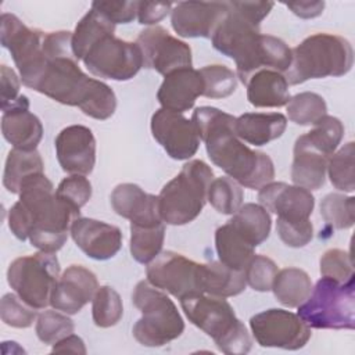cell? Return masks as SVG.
Here are the masks:
<instances>
[{
    "label": "cell",
    "instance_id": "22",
    "mask_svg": "<svg viewBox=\"0 0 355 355\" xmlns=\"http://www.w3.org/2000/svg\"><path fill=\"white\" fill-rule=\"evenodd\" d=\"M1 132L4 139L19 150H36L43 136L40 119L29 111V100L19 96L1 110Z\"/></svg>",
    "mask_w": 355,
    "mask_h": 355
},
{
    "label": "cell",
    "instance_id": "35",
    "mask_svg": "<svg viewBox=\"0 0 355 355\" xmlns=\"http://www.w3.org/2000/svg\"><path fill=\"white\" fill-rule=\"evenodd\" d=\"M288 119L297 125H313L327 115V105L322 96L312 92H302L290 97L286 104Z\"/></svg>",
    "mask_w": 355,
    "mask_h": 355
},
{
    "label": "cell",
    "instance_id": "17",
    "mask_svg": "<svg viewBox=\"0 0 355 355\" xmlns=\"http://www.w3.org/2000/svg\"><path fill=\"white\" fill-rule=\"evenodd\" d=\"M226 12L227 1H180L171 11V24L182 37H212Z\"/></svg>",
    "mask_w": 355,
    "mask_h": 355
},
{
    "label": "cell",
    "instance_id": "37",
    "mask_svg": "<svg viewBox=\"0 0 355 355\" xmlns=\"http://www.w3.org/2000/svg\"><path fill=\"white\" fill-rule=\"evenodd\" d=\"M243 198L241 184L229 176H220L211 182L207 200L219 214L233 215L243 205Z\"/></svg>",
    "mask_w": 355,
    "mask_h": 355
},
{
    "label": "cell",
    "instance_id": "6",
    "mask_svg": "<svg viewBox=\"0 0 355 355\" xmlns=\"http://www.w3.org/2000/svg\"><path fill=\"white\" fill-rule=\"evenodd\" d=\"M180 305L187 319L212 337L222 352L227 355L250 352L252 345L250 333L223 297L194 294L182 298Z\"/></svg>",
    "mask_w": 355,
    "mask_h": 355
},
{
    "label": "cell",
    "instance_id": "25",
    "mask_svg": "<svg viewBox=\"0 0 355 355\" xmlns=\"http://www.w3.org/2000/svg\"><path fill=\"white\" fill-rule=\"evenodd\" d=\"M329 155L311 146L304 136L294 144V158L291 165V180L295 186L306 190H319L326 180Z\"/></svg>",
    "mask_w": 355,
    "mask_h": 355
},
{
    "label": "cell",
    "instance_id": "48",
    "mask_svg": "<svg viewBox=\"0 0 355 355\" xmlns=\"http://www.w3.org/2000/svg\"><path fill=\"white\" fill-rule=\"evenodd\" d=\"M137 4L139 1H93L92 8L115 25L132 22L137 17Z\"/></svg>",
    "mask_w": 355,
    "mask_h": 355
},
{
    "label": "cell",
    "instance_id": "44",
    "mask_svg": "<svg viewBox=\"0 0 355 355\" xmlns=\"http://www.w3.org/2000/svg\"><path fill=\"white\" fill-rule=\"evenodd\" d=\"M320 275L340 283L354 280V268L349 252L338 248L327 250L320 257Z\"/></svg>",
    "mask_w": 355,
    "mask_h": 355
},
{
    "label": "cell",
    "instance_id": "27",
    "mask_svg": "<svg viewBox=\"0 0 355 355\" xmlns=\"http://www.w3.org/2000/svg\"><path fill=\"white\" fill-rule=\"evenodd\" d=\"M250 104L258 108L283 107L290 100L288 83L282 72L259 69L245 83Z\"/></svg>",
    "mask_w": 355,
    "mask_h": 355
},
{
    "label": "cell",
    "instance_id": "49",
    "mask_svg": "<svg viewBox=\"0 0 355 355\" xmlns=\"http://www.w3.org/2000/svg\"><path fill=\"white\" fill-rule=\"evenodd\" d=\"M173 3H154V1H139L137 4V19L141 25H153L164 19L173 8Z\"/></svg>",
    "mask_w": 355,
    "mask_h": 355
},
{
    "label": "cell",
    "instance_id": "38",
    "mask_svg": "<svg viewBox=\"0 0 355 355\" xmlns=\"http://www.w3.org/2000/svg\"><path fill=\"white\" fill-rule=\"evenodd\" d=\"M92 301V316L96 326L111 327L121 320L123 315V305L121 295L115 288L111 286L98 287Z\"/></svg>",
    "mask_w": 355,
    "mask_h": 355
},
{
    "label": "cell",
    "instance_id": "15",
    "mask_svg": "<svg viewBox=\"0 0 355 355\" xmlns=\"http://www.w3.org/2000/svg\"><path fill=\"white\" fill-rule=\"evenodd\" d=\"M137 46L143 54V67L166 76L178 69L191 68V49L173 37L162 26H151L140 32Z\"/></svg>",
    "mask_w": 355,
    "mask_h": 355
},
{
    "label": "cell",
    "instance_id": "42",
    "mask_svg": "<svg viewBox=\"0 0 355 355\" xmlns=\"http://www.w3.org/2000/svg\"><path fill=\"white\" fill-rule=\"evenodd\" d=\"M36 336L37 338L49 345H54L57 341L73 333L75 324L73 320L67 316V313H61L55 311H43L37 315L36 320Z\"/></svg>",
    "mask_w": 355,
    "mask_h": 355
},
{
    "label": "cell",
    "instance_id": "47",
    "mask_svg": "<svg viewBox=\"0 0 355 355\" xmlns=\"http://www.w3.org/2000/svg\"><path fill=\"white\" fill-rule=\"evenodd\" d=\"M276 230L280 240L293 248L306 245L313 237V226L309 219L305 220H284L277 219Z\"/></svg>",
    "mask_w": 355,
    "mask_h": 355
},
{
    "label": "cell",
    "instance_id": "39",
    "mask_svg": "<svg viewBox=\"0 0 355 355\" xmlns=\"http://www.w3.org/2000/svg\"><path fill=\"white\" fill-rule=\"evenodd\" d=\"M302 136L311 146L331 157L341 143L344 136V126L338 118L324 115L313 123V128L309 132Z\"/></svg>",
    "mask_w": 355,
    "mask_h": 355
},
{
    "label": "cell",
    "instance_id": "20",
    "mask_svg": "<svg viewBox=\"0 0 355 355\" xmlns=\"http://www.w3.org/2000/svg\"><path fill=\"white\" fill-rule=\"evenodd\" d=\"M97 288L98 282L92 270L82 265H71L58 277L50 305L67 315H75L93 300Z\"/></svg>",
    "mask_w": 355,
    "mask_h": 355
},
{
    "label": "cell",
    "instance_id": "40",
    "mask_svg": "<svg viewBox=\"0 0 355 355\" xmlns=\"http://www.w3.org/2000/svg\"><path fill=\"white\" fill-rule=\"evenodd\" d=\"M320 215L331 227L348 229L355 222V198L330 193L320 202Z\"/></svg>",
    "mask_w": 355,
    "mask_h": 355
},
{
    "label": "cell",
    "instance_id": "33",
    "mask_svg": "<svg viewBox=\"0 0 355 355\" xmlns=\"http://www.w3.org/2000/svg\"><path fill=\"white\" fill-rule=\"evenodd\" d=\"M115 25L104 15L90 8L78 22L72 33V53L76 60H83L90 47L103 36L114 33Z\"/></svg>",
    "mask_w": 355,
    "mask_h": 355
},
{
    "label": "cell",
    "instance_id": "1",
    "mask_svg": "<svg viewBox=\"0 0 355 355\" xmlns=\"http://www.w3.org/2000/svg\"><path fill=\"white\" fill-rule=\"evenodd\" d=\"M273 6L272 1H227V12L211 37L219 53L234 60L244 85L259 69L284 73L291 64V49L282 39L259 32Z\"/></svg>",
    "mask_w": 355,
    "mask_h": 355
},
{
    "label": "cell",
    "instance_id": "41",
    "mask_svg": "<svg viewBox=\"0 0 355 355\" xmlns=\"http://www.w3.org/2000/svg\"><path fill=\"white\" fill-rule=\"evenodd\" d=\"M198 72L204 82V97L225 98L233 94L237 87L236 73L226 65H207Z\"/></svg>",
    "mask_w": 355,
    "mask_h": 355
},
{
    "label": "cell",
    "instance_id": "3",
    "mask_svg": "<svg viewBox=\"0 0 355 355\" xmlns=\"http://www.w3.org/2000/svg\"><path fill=\"white\" fill-rule=\"evenodd\" d=\"M18 194L19 200L8 211L11 233L21 241L29 239L39 251H58L80 211L57 197L53 183L43 172L26 178Z\"/></svg>",
    "mask_w": 355,
    "mask_h": 355
},
{
    "label": "cell",
    "instance_id": "12",
    "mask_svg": "<svg viewBox=\"0 0 355 355\" xmlns=\"http://www.w3.org/2000/svg\"><path fill=\"white\" fill-rule=\"evenodd\" d=\"M82 61L87 71L97 78L129 80L143 67V54L137 43L118 39L110 33L97 40Z\"/></svg>",
    "mask_w": 355,
    "mask_h": 355
},
{
    "label": "cell",
    "instance_id": "9",
    "mask_svg": "<svg viewBox=\"0 0 355 355\" xmlns=\"http://www.w3.org/2000/svg\"><path fill=\"white\" fill-rule=\"evenodd\" d=\"M298 316L313 329L355 327V283L329 277L318 280L308 298L298 306Z\"/></svg>",
    "mask_w": 355,
    "mask_h": 355
},
{
    "label": "cell",
    "instance_id": "21",
    "mask_svg": "<svg viewBox=\"0 0 355 355\" xmlns=\"http://www.w3.org/2000/svg\"><path fill=\"white\" fill-rule=\"evenodd\" d=\"M75 244L97 261L112 258L122 247V232L118 226L103 220L78 216L69 229Z\"/></svg>",
    "mask_w": 355,
    "mask_h": 355
},
{
    "label": "cell",
    "instance_id": "28",
    "mask_svg": "<svg viewBox=\"0 0 355 355\" xmlns=\"http://www.w3.org/2000/svg\"><path fill=\"white\" fill-rule=\"evenodd\" d=\"M227 223L252 247L262 244L270 233L272 220L268 211L254 202L241 205Z\"/></svg>",
    "mask_w": 355,
    "mask_h": 355
},
{
    "label": "cell",
    "instance_id": "14",
    "mask_svg": "<svg viewBox=\"0 0 355 355\" xmlns=\"http://www.w3.org/2000/svg\"><path fill=\"white\" fill-rule=\"evenodd\" d=\"M254 338L261 347L295 351L311 338V327L295 313L279 308L266 309L250 319Z\"/></svg>",
    "mask_w": 355,
    "mask_h": 355
},
{
    "label": "cell",
    "instance_id": "24",
    "mask_svg": "<svg viewBox=\"0 0 355 355\" xmlns=\"http://www.w3.org/2000/svg\"><path fill=\"white\" fill-rule=\"evenodd\" d=\"M202 78L191 67L166 75L158 89L157 98L162 108L182 114L194 105L197 97L202 96Z\"/></svg>",
    "mask_w": 355,
    "mask_h": 355
},
{
    "label": "cell",
    "instance_id": "18",
    "mask_svg": "<svg viewBox=\"0 0 355 355\" xmlns=\"http://www.w3.org/2000/svg\"><path fill=\"white\" fill-rule=\"evenodd\" d=\"M55 153L64 172L89 175L96 164V139L83 125L64 128L55 137Z\"/></svg>",
    "mask_w": 355,
    "mask_h": 355
},
{
    "label": "cell",
    "instance_id": "46",
    "mask_svg": "<svg viewBox=\"0 0 355 355\" xmlns=\"http://www.w3.org/2000/svg\"><path fill=\"white\" fill-rule=\"evenodd\" d=\"M55 194L72 208L80 211L92 197V184L83 175H71L60 182Z\"/></svg>",
    "mask_w": 355,
    "mask_h": 355
},
{
    "label": "cell",
    "instance_id": "51",
    "mask_svg": "<svg viewBox=\"0 0 355 355\" xmlns=\"http://www.w3.org/2000/svg\"><path fill=\"white\" fill-rule=\"evenodd\" d=\"M286 6L300 18H315L323 12L324 1H295Z\"/></svg>",
    "mask_w": 355,
    "mask_h": 355
},
{
    "label": "cell",
    "instance_id": "13",
    "mask_svg": "<svg viewBox=\"0 0 355 355\" xmlns=\"http://www.w3.org/2000/svg\"><path fill=\"white\" fill-rule=\"evenodd\" d=\"M147 282L182 300L202 294V263L173 251L159 252L146 269Z\"/></svg>",
    "mask_w": 355,
    "mask_h": 355
},
{
    "label": "cell",
    "instance_id": "2",
    "mask_svg": "<svg viewBox=\"0 0 355 355\" xmlns=\"http://www.w3.org/2000/svg\"><path fill=\"white\" fill-rule=\"evenodd\" d=\"M46 61L33 90L65 105L79 107L83 114L104 121L116 108L114 90L101 80L89 78L72 53V33L58 31L44 33Z\"/></svg>",
    "mask_w": 355,
    "mask_h": 355
},
{
    "label": "cell",
    "instance_id": "26",
    "mask_svg": "<svg viewBox=\"0 0 355 355\" xmlns=\"http://www.w3.org/2000/svg\"><path fill=\"white\" fill-rule=\"evenodd\" d=\"M286 126L287 118L280 112H245L234 122L239 139L252 146H265L279 139Z\"/></svg>",
    "mask_w": 355,
    "mask_h": 355
},
{
    "label": "cell",
    "instance_id": "43",
    "mask_svg": "<svg viewBox=\"0 0 355 355\" xmlns=\"http://www.w3.org/2000/svg\"><path fill=\"white\" fill-rule=\"evenodd\" d=\"M0 316L1 320L11 327L25 329L29 327L36 319V311L25 301H22L17 294H4L0 302Z\"/></svg>",
    "mask_w": 355,
    "mask_h": 355
},
{
    "label": "cell",
    "instance_id": "23",
    "mask_svg": "<svg viewBox=\"0 0 355 355\" xmlns=\"http://www.w3.org/2000/svg\"><path fill=\"white\" fill-rule=\"evenodd\" d=\"M112 209L135 225L162 223L158 211V196L146 193L135 183L118 184L111 193Z\"/></svg>",
    "mask_w": 355,
    "mask_h": 355
},
{
    "label": "cell",
    "instance_id": "52",
    "mask_svg": "<svg viewBox=\"0 0 355 355\" xmlns=\"http://www.w3.org/2000/svg\"><path fill=\"white\" fill-rule=\"evenodd\" d=\"M51 352H75V354H86L85 343L80 337L75 336L73 333L64 337L62 340L57 341L53 345Z\"/></svg>",
    "mask_w": 355,
    "mask_h": 355
},
{
    "label": "cell",
    "instance_id": "36",
    "mask_svg": "<svg viewBox=\"0 0 355 355\" xmlns=\"http://www.w3.org/2000/svg\"><path fill=\"white\" fill-rule=\"evenodd\" d=\"M355 143L349 141L334 153L327 162V173L331 184L345 193L355 190Z\"/></svg>",
    "mask_w": 355,
    "mask_h": 355
},
{
    "label": "cell",
    "instance_id": "50",
    "mask_svg": "<svg viewBox=\"0 0 355 355\" xmlns=\"http://www.w3.org/2000/svg\"><path fill=\"white\" fill-rule=\"evenodd\" d=\"M0 96H1V110L10 105L12 101H15L19 97V79L17 73L8 68L7 65H1L0 68Z\"/></svg>",
    "mask_w": 355,
    "mask_h": 355
},
{
    "label": "cell",
    "instance_id": "8",
    "mask_svg": "<svg viewBox=\"0 0 355 355\" xmlns=\"http://www.w3.org/2000/svg\"><path fill=\"white\" fill-rule=\"evenodd\" d=\"M132 301L141 312L132 329L133 337L141 345L162 347L180 337L184 322L173 301L159 288L141 280L133 290Z\"/></svg>",
    "mask_w": 355,
    "mask_h": 355
},
{
    "label": "cell",
    "instance_id": "45",
    "mask_svg": "<svg viewBox=\"0 0 355 355\" xmlns=\"http://www.w3.org/2000/svg\"><path fill=\"white\" fill-rule=\"evenodd\" d=\"M277 272V265L270 258L255 254L244 269V276L247 284L252 290L265 293L272 290V284Z\"/></svg>",
    "mask_w": 355,
    "mask_h": 355
},
{
    "label": "cell",
    "instance_id": "29",
    "mask_svg": "<svg viewBox=\"0 0 355 355\" xmlns=\"http://www.w3.org/2000/svg\"><path fill=\"white\" fill-rule=\"evenodd\" d=\"M245 276L241 270H234L220 261L202 263V290L205 294L216 297H233L245 288Z\"/></svg>",
    "mask_w": 355,
    "mask_h": 355
},
{
    "label": "cell",
    "instance_id": "4",
    "mask_svg": "<svg viewBox=\"0 0 355 355\" xmlns=\"http://www.w3.org/2000/svg\"><path fill=\"white\" fill-rule=\"evenodd\" d=\"M191 121L211 161L248 189H261L275 178V166L265 153L251 150L236 135V118L215 107H198Z\"/></svg>",
    "mask_w": 355,
    "mask_h": 355
},
{
    "label": "cell",
    "instance_id": "10",
    "mask_svg": "<svg viewBox=\"0 0 355 355\" xmlns=\"http://www.w3.org/2000/svg\"><path fill=\"white\" fill-rule=\"evenodd\" d=\"M58 275L60 262L55 252L39 251L14 259L8 266L7 280L22 301L35 309H44L50 305Z\"/></svg>",
    "mask_w": 355,
    "mask_h": 355
},
{
    "label": "cell",
    "instance_id": "11",
    "mask_svg": "<svg viewBox=\"0 0 355 355\" xmlns=\"http://www.w3.org/2000/svg\"><path fill=\"white\" fill-rule=\"evenodd\" d=\"M0 25L1 46L8 49L11 53L22 83L32 89V85L36 82L46 60L43 51L44 33L37 29L28 28L19 18L8 12L1 14Z\"/></svg>",
    "mask_w": 355,
    "mask_h": 355
},
{
    "label": "cell",
    "instance_id": "7",
    "mask_svg": "<svg viewBox=\"0 0 355 355\" xmlns=\"http://www.w3.org/2000/svg\"><path fill=\"white\" fill-rule=\"evenodd\" d=\"M212 180L214 172L208 164L201 159L186 162L158 196V211L162 222L180 226L194 220L207 202Z\"/></svg>",
    "mask_w": 355,
    "mask_h": 355
},
{
    "label": "cell",
    "instance_id": "5",
    "mask_svg": "<svg viewBox=\"0 0 355 355\" xmlns=\"http://www.w3.org/2000/svg\"><path fill=\"white\" fill-rule=\"evenodd\" d=\"M354 50L347 39L338 35L315 33L291 49V64L283 73L288 85L309 79L343 76L352 68Z\"/></svg>",
    "mask_w": 355,
    "mask_h": 355
},
{
    "label": "cell",
    "instance_id": "34",
    "mask_svg": "<svg viewBox=\"0 0 355 355\" xmlns=\"http://www.w3.org/2000/svg\"><path fill=\"white\" fill-rule=\"evenodd\" d=\"M165 225L130 223V254L140 263L151 262L162 250Z\"/></svg>",
    "mask_w": 355,
    "mask_h": 355
},
{
    "label": "cell",
    "instance_id": "30",
    "mask_svg": "<svg viewBox=\"0 0 355 355\" xmlns=\"http://www.w3.org/2000/svg\"><path fill=\"white\" fill-rule=\"evenodd\" d=\"M215 247L219 261L234 270L244 272L251 258L255 255V247L247 243L229 223L216 229Z\"/></svg>",
    "mask_w": 355,
    "mask_h": 355
},
{
    "label": "cell",
    "instance_id": "32",
    "mask_svg": "<svg viewBox=\"0 0 355 355\" xmlns=\"http://www.w3.org/2000/svg\"><path fill=\"white\" fill-rule=\"evenodd\" d=\"M43 168V159L36 150L12 148L6 159L3 184L10 193L18 194L22 182L31 175L42 173Z\"/></svg>",
    "mask_w": 355,
    "mask_h": 355
},
{
    "label": "cell",
    "instance_id": "31",
    "mask_svg": "<svg viewBox=\"0 0 355 355\" xmlns=\"http://www.w3.org/2000/svg\"><path fill=\"white\" fill-rule=\"evenodd\" d=\"M272 291L276 300L288 308H298L312 291V280L298 268H286L276 273Z\"/></svg>",
    "mask_w": 355,
    "mask_h": 355
},
{
    "label": "cell",
    "instance_id": "16",
    "mask_svg": "<svg viewBox=\"0 0 355 355\" xmlns=\"http://www.w3.org/2000/svg\"><path fill=\"white\" fill-rule=\"evenodd\" d=\"M151 133L166 154L178 161L191 158L200 147V136L193 121L165 108L153 114Z\"/></svg>",
    "mask_w": 355,
    "mask_h": 355
},
{
    "label": "cell",
    "instance_id": "19",
    "mask_svg": "<svg viewBox=\"0 0 355 355\" xmlns=\"http://www.w3.org/2000/svg\"><path fill=\"white\" fill-rule=\"evenodd\" d=\"M259 204L284 220L309 219L315 198L309 190L284 182H269L258 191Z\"/></svg>",
    "mask_w": 355,
    "mask_h": 355
}]
</instances>
